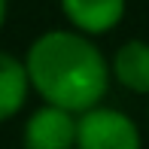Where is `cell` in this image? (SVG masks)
<instances>
[{
    "instance_id": "cell-2",
    "label": "cell",
    "mask_w": 149,
    "mask_h": 149,
    "mask_svg": "<svg viewBox=\"0 0 149 149\" xmlns=\"http://www.w3.org/2000/svg\"><path fill=\"white\" fill-rule=\"evenodd\" d=\"M79 149H140L134 122L116 110H88L76 122Z\"/></svg>"
},
{
    "instance_id": "cell-6",
    "label": "cell",
    "mask_w": 149,
    "mask_h": 149,
    "mask_svg": "<svg viewBox=\"0 0 149 149\" xmlns=\"http://www.w3.org/2000/svg\"><path fill=\"white\" fill-rule=\"evenodd\" d=\"M28 67L18 64L12 55L0 52V119H9L22 110L28 97Z\"/></svg>"
},
{
    "instance_id": "cell-5",
    "label": "cell",
    "mask_w": 149,
    "mask_h": 149,
    "mask_svg": "<svg viewBox=\"0 0 149 149\" xmlns=\"http://www.w3.org/2000/svg\"><path fill=\"white\" fill-rule=\"evenodd\" d=\"M116 79L125 88L146 94L149 91V43H140V40H131L116 52Z\"/></svg>"
},
{
    "instance_id": "cell-3",
    "label": "cell",
    "mask_w": 149,
    "mask_h": 149,
    "mask_svg": "<svg viewBox=\"0 0 149 149\" xmlns=\"http://www.w3.org/2000/svg\"><path fill=\"white\" fill-rule=\"evenodd\" d=\"M76 143V122L61 107L37 110L24 128V149H70Z\"/></svg>"
},
{
    "instance_id": "cell-7",
    "label": "cell",
    "mask_w": 149,
    "mask_h": 149,
    "mask_svg": "<svg viewBox=\"0 0 149 149\" xmlns=\"http://www.w3.org/2000/svg\"><path fill=\"white\" fill-rule=\"evenodd\" d=\"M3 18H6V0H0V24H3Z\"/></svg>"
},
{
    "instance_id": "cell-1",
    "label": "cell",
    "mask_w": 149,
    "mask_h": 149,
    "mask_svg": "<svg viewBox=\"0 0 149 149\" xmlns=\"http://www.w3.org/2000/svg\"><path fill=\"white\" fill-rule=\"evenodd\" d=\"M31 85L67 113L94 110L110 85V70L97 49L79 33L52 31L43 33L28 52Z\"/></svg>"
},
{
    "instance_id": "cell-4",
    "label": "cell",
    "mask_w": 149,
    "mask_h": 149,
    "mask_svg": "<svg viewBox=\"0 0 149 149\" xmlns=\"http://www.w3.org/2000/svg\"><path fill=\"white\" fill-rule=\"evenodd\" d=\"M61 6L79 31L88 33H104L116 28L125 12V0H61Z\"/></svg>"
}]
</instances>
